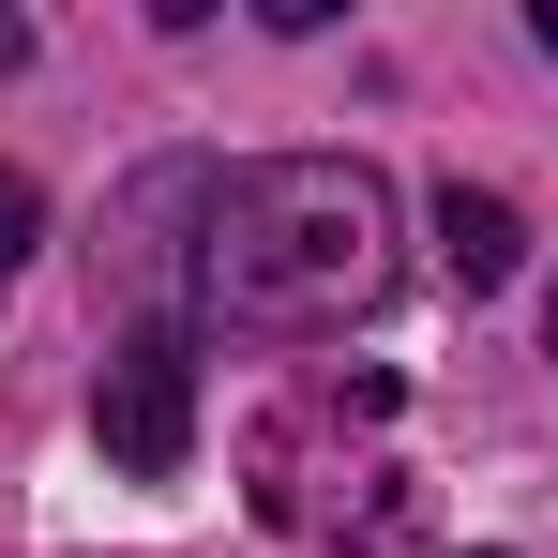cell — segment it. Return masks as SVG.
I'll return each instance as SVG.
<instances>
[{"instance_id":"277c9868","label":"cell","mask_w":558,"mask_h":558,"mask_svg":"<svg viewBox=\"0 0 558 558\" xmlns=\"http://www.w3.org/2000/svg\"><path fill=\"white\" fill-rule=\"evenodd\" d=\"M31 242H46V196H31V167H0V287L31 272Z\"/></svg>"},{"instance_id":"52a82bcc","label":"cell","mask_w":558,"mask_h":558,"mask_svg":"<svg viewBox=\"0 0 558 558\" xmlns=\"http://www.w3.org/2000/svg\"><path fill=\"white\" fill-rule=\"evenodd\" d=\"M483 558H498V544H483Z\"/></svg>"},{"instance_id":"5b68a950","label":"cell","mask_w":558,"mask_h":558,"mask_svg":"<svg viewBox=\"0 0 558 558\" xmlns=\"http://www.w3.org/2000/svg\"><path fill=\"white\" fill-rule=\"evenodd\" d=\"M529 31H544V61H558V0H529Z\"/></svg>"},{"instance_id":"3957f363","label":"cell","mask_w":558,"mask_h":558,"mask_svg":"<svg viewBox=\"0 0 558 558\" xmlns=\"http://www.w3.org/2000/svg\"><path fill=\"white\" fill-rule=\"evenodd\" d=\"M438 272L468 287V302H483V287H513V196H438Z\"/></svg>"},{"instance_id":"8992f818","label":"cell","mask_w":558,"mask_h":558,"mask_svg":"<svg viewBox=\"0 0 558 558\" xmlns=\"http://www.w3.org/2000/svg\"><path fill=\"white\" fill-rule=\"evenodd\" d=\"M544 332H558V302H544Z\"/></svg>"},{"instance_id":"7a4b0ae2","label":"cell","mask_w":558,"mask_h":558,"mask_svg":"<svg viewBox=\"0 0 558 558\" xmlns=\"http://www.w3.org/2000/svg\"><path fill=\"white\" fill-rule=\"evenodd\" d=\"M92 438H106L121 483H182V453H196V332H182V317H151V332L106 348Z\"/></svg>"},{"instance_id":"6da1fadb","label":"cell","mask_w":558,"mask_h":558,"mask_svg":"<svg viewBox=\"0 0 558 558\" xmlns=\"http://www.w3.org/2000/svg\"><path fill=\"white\" fill-rule=\"evenodd\" d=\"M392 287V196L348 151H272L227 167L196 211V317L227 332H332Z\"/></svg>"}]
</instances>
